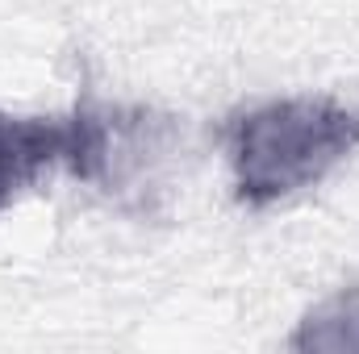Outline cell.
<instances>
[{
	"label": "cell",
	"mask_w": 359,
	"mask_h": 354,
	"mask_svg": "<svg viewBox=\"0 0 359 354\" xmlns=\"http://www.w3.org/2000/svg\"><path fill=\"white\" fill-rule=\"evenodd\" d=\"M297 354H359V283L318 300L284 338Z\"/></svg>",
	"instance_id": "3957f363"
},
{
	"label": "cell",
	"mask_w": 359,
	"mask_h": 354,
	"mask_svg": "<svg viewBox=\"0 0 359 354\" xmlns=\"http://www.w3.org/2000/svg\"><path fill=\"white\" fill-rule=\"evenodd\" d=\"M72 155V113L67 117H21L0 108V213L13 208L50 167Z\"/></svg>",
	"instance_id": "7a4b0ae2"
},
{
	"label": "cell",
	"mask_w": 359,
	"mask_h": 354,
	"mask_svg": "<svg viewBox=\"0 0 359 354\" xmlns=\"http://www.w3.org/2000/svg\"><path fill=\"white\" fill-rule=\"evenodd\" d=\"M234 200L271 208L330 176L359 146V104L339 96H284L226 117Z\"/></svg>",
	"instance_id": "6da1fadb"
}]
</instances>
